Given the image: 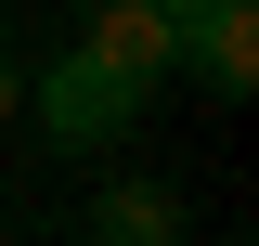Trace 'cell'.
Segmentation results:
<instances>
[{
    "mask_svg": "<svg viewBox=\"0 0 259 246\" xmlns=\"http://www.w3.org/2000/svg\"><path fill=\"white\" fill-rule=\"evenodd\" d=\"M26 104H39V130H52L65 155H91V143H130L156 91H143V78H117L104 52H52V78H39Z\"/></svg>",
    "mask_w": 259,
    "mask_h": 246,
    "instance_id": "cell-1",
    "label": "cell"
},
{
    "mask_svg": "<svg viewBox=\"0 0 259 246\" xmlns=\"http://www.w3.org/2000/svg\"><path fill=\"white\" fill-rule=\"evenodd\" d=\"M78 52H104L117 78H143V91H156L168 65H182V0H91Z\"/></svg>",
    "mask_w": 259,
    "mask_h": 246,
    "instance_id": "cell-2",
    "label": "cell"
},
{
    "mask_svg": "<svg viewBox=\"0 0 259 246\" xmlns=\"http://www.w3.org/2000/svg\"><path fill=\"white\" fill-rule=\"evenodd\" d=\"M182 65L221 104H246L259 91V0H182Z\"/></svg>",
    "mask_w": 259,
    "mask_h": 246,
    "instance_id": "cell-3",
    "label": "cell"
},
{
    "mask_svg": "<svg viewBox=\"0 0 259 246\" xmlns=\"http://www.w3.org/2000/svg\"><path fill=\"white\" fill-rule=\"evenodd\" d=\"M91 233H104V246H168V233H182V194H156V182H117V194L91 208Z\"/></svg>",
    "mask_w": 259,
    "mask_h": 246,
    "instance_id": "cell-4",
    "label": "cell"
},
{
    "mask_svg": "<svg viewBox=\"0 0 259 246\" xmlns=\"http://www.w3.org/2000/svg\"><path fill=\"white\" fill-rule=\"evenodd\" d=\"M13 104H26V78H13V52H0V117H13Z\"/></svg>",
    "mask_w": 259,
    "mask_h": 246,
    "instance_id": "cell-5",
    "label": "cell"
}]
</instances>
